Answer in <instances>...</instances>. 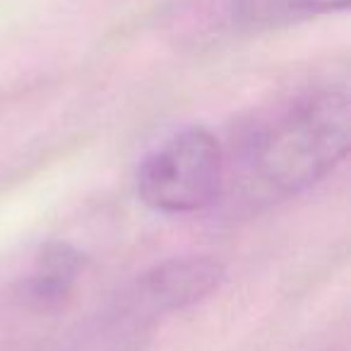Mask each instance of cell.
Segmentation results:
<instances>
[{"mask_svg":"<svg viewBox=\"0 0 351 351\" xmlns=\"http://www.w3.org/2000/svg\"><path fill=\"white\" fill-rule=\"evenodd\" d=\"M226 269L207 255L173 258L140 277L137 298L152 313H173L205 301L221 287Z\"/></svg>","mask_w":351,"mask_h":351,"instance_id":"cell-3","label":"cell"},{"mask_svg":"<svg viewBox=\"0 0 351 351\" xmlns=\"http://www.w3.org/2000/svg\"><path fill=\"white\" fill-rule=\"evenodd\" d=\"M224 186V149L205 128H191L142 159L137 195L164 215H191L215 205Z\"/></svg>","mask_w":351,"mask_h":351,"instance_id":"cell-2","label":"cell"},{"mask_svg":"<svg viewBox=\"0 0 351 351\" xmlns=\"http://www.w3.org/2000/svg\"><path fill=\"white\" fill-rule=\"evenodd\" d=\"M82 269L84 255L70 243L53 241L44 245L41 253L36 255L34 269L22 287V296L29 306L41 308V311L58 308L73 293Z\"/></svg>","mask_w":351,"mask_h":351,"instance_id":"cell-4","label":"cell"},{"mask_svg":"<svg viewBox=\"0 0 351 351\" xmlns=\"http://www.w3.org/2000/svg\"><path fill=\"white\" fill-rule=\"evenodd\" d=\"M346 5L349 0H234V17L245 29H277Z\"/></svg>","mask_w":351,"mask_h":351,"instance_id":"cell-5","label":"cell"},{"mask_svg":"<svg viewBox=\"0 0 351 351\" xmlns=\"http://www.w3.org/2000/svg\"><path fill=\"white\" fill-rule=\"evenodd\" d=\"M351 106L344 92H317L293 104L255 140L253 161L269 188L291 195L315 186L346 159Z\"/></svg>","mask_w":351,"mask_h":351,"instance_id":"cell-1","label":"cell"}]
</instances>
